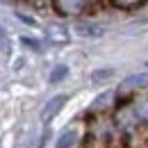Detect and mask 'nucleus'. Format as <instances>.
Returning <instances> with one entry per match:
<instances>
[{
  "mask_svg": "<svg viewBox=\"0 0 148 148\" xmlns=\"http://www.w3.org/2000/svg\"><path fill=\"white\" fill-rule=\"evenodd\" d=\"M64 103H66V96H55V98H50V100L46 103V107L41 110V119H43V121H53L57 114H59V110L64 107Z\"/></svg>",
  "mask_w": 148,
  "mask_h": 148,
  "instance_id": "f257e3e1",
  "label": "nucleus"
},
{
  "mask_svg": "<svg viewBox=\"0 0 148 148\" xmlns=\"http://www.w3.org/2000/svg\"><path fill=\"white\" fill-rule=\"evenodd\" d=\"M66 75H69V69H66V66H57L55 71L50 73V82H59V80H64Z\"/></svg>",
  "mask_w": 148,
  "mask_h": 148,
  "instance_id": "423d86ee",
  "label": "nucleus"
},
{
  "mask_svg": "<svg viewBox=\"0 0 148 148\" xmlns=\"http://www.w3.org/2000/svg\"><path fill=\"white\" fill-rule=\"evenodd\" d=\"M21 41H23V46H30L32 50H41V48H39V41H34V39H27V37H23Z\"/></svg>",
  "mask_w": 148,
  "mask_h": 148,
  "instance_id": "1a4fd4ad",
  "label": "nucleus"
},
{
  "mask_svg": "<svg viewBox=\"0 0 148 148\" xmlns=\"http://www.w3.org/2000/svg\"><path fill=\"white\" fill-rule=\"evenodd\" d=\"M59 7L64 9V14H77L84 5V0H57Z\"/></svg>",
  "mask_w": 148,
  "mask_h": 148,
  "instance_id": "f03ea898",
  "label": "nucleus"
},
{
  "mask_svg": "<svg viewBox=\"0 0 148 148\" xmlns=\"http://www.w3.org/2000/svg\"><path fill=\"white\" fill-rule=\"evenodd\" d=\"M114 75V69H103V71H93L91 73V82H103Z\"/></svg>",
  "mask_w": 148,
  "mask_h": 148,
  "instance_id": "39448f33",
  "label": "nucleus"
},
{
  "mask_svg": "<svg viewBox=\"0 0 148 148\" xmlns=\"http://www.w3.org/2000/svg\"><path fill=\"white\" fill-rule=\"evenodd\" d=\"M146 82H148V73H139V75H130L123 84L125 87H144Z\"/></svg>",
  "mask_w": 148,
  "mask_h": 148,
  "instance_id": "20e7f679",
  "label": "nucleus"
},
{
  "mask_svg": "<svg viewBox=\"0 0 148 148\" xmlns=\"http://www.w3.org/2000/svg\"><path fill=\"white\" fill-rule=\"evenodd\" d=\"M119 7H123V9H132V7H137V5H141L144 0H114Z\"/></svg>",
  "mask_w": 148,
  "mask_h": 148,
  "instance_id": "0eeeda50",
  "label": "nucleus"
},
{
  "mask_svg": "<svg viewBox=\"0 0 148 148\" xmlns=\"http://www.w3.org/2000/svg\"><path fill=\"white\" fill-rule=\"evenodd\" d=\"M73 144H75V130H66V132H62L55 148H71Z\"/></svg>",
  "mask_w": 148,
  "mask_h": 148,
  "instance_id": "7ed1b4c3",
  "label": "nucleus"
},
{
  "mask_svg": "<svg viewBox=\"0 0 148 148\" xmlns=\"http://www.w3.org/2000/svg\"><path fill=\"white\" fill-rule=\"evenodd\" d=\"M0 46L5 53H9V39H7V32L2 30V25H0Z\"/></svg>",
  "mask_w": 148,
  "mask_h": 148,
  "instance_id": "6e6552de",
  "label": "nucleus"
}]
</instances>
